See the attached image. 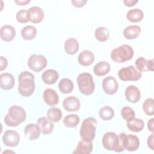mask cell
Returning <instances> with one entry per match:
<instances>
[{"label":"cell","instance_id":"obj_1","mask_svg":"<svg viewBox=\"0 0 154 154\" xmlns=\"http://www.w3.org/2000/svg\"><path fill=\"white\" fill-rule=\"evenodd\" d=\"M18 91L23 97H29L35 90L34 75L28 72L23 71L18 76Z\"/></svg>","mask_w":154,"mask_h":154},{"label":"cell","instance_id":"obj_2","mask_svg":"<svg viewBox=\"0 0 154 154\" xmlns=\"http://www.w3.org/2000/svg\"><path fill=\"white\" fill-rule=\"evenodd\" d=\"M26 117L25 109L17 105L10 106L4 117V123L8 126L16 127L23 122Z\"/></svg>","mask_w":154,"mask_h":154},{"label":"cell","instance_id":"obj_3","mask_svg":"<svg viewBox=\"0 0 154 154\" xmlns=\"http://www.w3.org/2000/svg\"><path fill=\"white\" fill-rule=\"evenodd\" d=\"M97 125V120L93 117L85 119L81 126L79 135L82 140L92 141L96 135V129Z\"/></svg>","mask_w":154,"mask_h":154},{"label":"cell","instance_id":"obj_4","mask_svg":"<svg viewBox=\"0 0 154 154\" xmlns=\"http://www.w3.org/2000/svg\"><path fill=\"white\" fill-rule=\"evenodd\" d=\"M102 143L103 147L107 150L122 152L125 150L119 135L113 132H106L102 137Z\"/></svg>","mask_w":154,"mask_h":154},{"label":"cell","instance_id":"obj_5","mask_svg":"<svg viewBox=\"0 0 154 154\" xmlns=\"http://www.w3.org/2000/svg\"><path fill=\"white\" fill-rule=\"evenodd\" d=\"M134 49L128 45H122L114 48L111 53V59L117 63H123L131 60L134 56Z\"/></svg>","mask_w":154,"mask_h":154},{"label":"cell","instance_id":"obj_6","mask_svg":"<svg viewBox=\"0 0 154 154\" xmlns=\"http://www.w3.org/2000/svg\"><path fill=\"white\" fill-rule=\"evenodd\" d=\"M80 92L84 95L91 94L95 89V84L92 75L89 73H80L76 79Z\"/></svg>","mask_w":154,"mask_h":154},{"label":"cell","instance_id":"obj_7","mask_svg":"<svg viewBox=\"0 0 154 154\" xmlns=\"http://www.w3.org/2000/svg\"><path fill=\"white\" fill-rule=\"evenodd\" d=\"M119 78L123 81H136L142 76L141 72L133 66L123 67L118 71Z\"/></svg>","mask_w":154,"mask_h":154},{"label":"cell","instance_id":"obj_8","mask_svg":"<svg viewBox=\"0 0 154 154\" xmlns=\"http://www.w3.org/2000/svg\"><path fill=\"white\" fill-rule=\"evenodd\" d=\"M119 136L124 149L129 152H134L138 149L140 146V140L137 136L123 132L119 134Z\"/></svg>","mask_w":154,"mask_h":154},{"label":"cell","instance_id":"obj_9","mask_svg":"<svg viewBox=\"0 0 154 154\" xmlns=\"http://www.w3.org/2000/svg\"><path fill=\"white\" fill-rule=\"evenodd\" d=\"M46 58L42 54H32L28 60V66L34 72H39L47 66Z\"/></svg>","mask_w":154,"mask_h":154},{"label":"cell","instance_id":"obj_10","mask_svg":"<svg viewBox=\"0 0 154 154\" xmlns=\"http://www.w3.org/2000/svg\"><path fill=\"white\" fill-rule=\"evenodd\" d=\"M4 144L8 147H16L20 142V135L14 130L6 131L2 137Z\"/></svg>","mask_w":154,"mask_h":154},{"label":"cell","instance_id":"obj_11","mask_svg":"<svg viewBox=\"0 0 154 154\" xmlns=\"http://www.w3.org/2000/svg\"><path fill=\"white\" fill-rule=\"evenodd\" d=\"M102 86L105 93L109 95H112L117 93L119 84L116 78L112 76L105 78L102 82Z\"/></svg>","mask_w":154,"mask_h":154},{"label":"cell","instance_id":"obj_12","mask_svg":"<svg viewBox=\"0 0 154 154\" xmlns=\"http://www.w3.org/2000/svg\"><path fill=\"white\" fill-rule=\"evenodd\" d=\"M63 106L64 109L69 112H75L79 110L81 106V102L78 98L73 96L66 97L63 102Z\"/></svg>","mask_w":154,"mask_h":154},{"label":"cell","instance_id":"obj_13","mask_svg":"<svg viewBox=\"0 0 154 154\" xmlns=\"http://www.w3.org/2000/svg\"><path fill=\"white\" fill-rule=\"evenodd\" d=\"M126 100L131 103H137L141 98V93L138 87L135 85H129L125 91Z\"/></svg>","mask_w":154,"mask_h":154},{"label":"cell","instance_id":"obj_14","mask_svg":"<svg viewBox=\"0 0 154 154\" xmlns=\"http://www.w3.org/2000/svg\"><path fill=\"white\" fill-rule=\"evenodd\" d=\"M43 98L45 103L49 106H55L59 102V97L57 92L50 88H46L43 93Z\"/></svg>","mask_w":154,"mask_h":154},{"label":"cell","instance_id":"obj_15","mask_svg":"<svg viewBox=\"0 0 154 154\" xmlns=\"http://www.w3.org/2000/svg\"><path fill=\"white\" fill-rule=\"evenodd\" d=\"M40 129L37 124H28L24 129V133L29 140H35L40 136Z\"/></svg>","mask_w":154,"mask_h":154},{"label":"cell","instance_id":"obj_16","mask_svg":"<svg viewBox=\"0 0 154 154\" xmlns=\"http://www.w3.org/2000/svg\"><path fill=\"white\" fill-rule=\"evenodd\" d=\"M15 79L13 75L10 73H3L0 75V87L2 89L8 90L13 88Z\"/></svg>","mask_w":154,"mask_h":154},{"label":"cell","instance_id":"obj_17","mask_svg":"<svg viewBox=\"0 0 154 154\" xmlns=\"http://www.w3.org/2000/svg\"><path fill=\"white\" fill-rule=\"evenodd\" d=\"M37 124L39 126L41 132L45 134L48 135L51 134L54 128V125L48 117H41L37 120Z\"/></svg>","mask_w":154,"mask_h":154},{"label":"cell","instance_id":"obj_18","mask_svg":"<svg viewBox=\"0 0 154 154\" xmlns=\"http://www.w3.org/2000/svg\"><path fill=\"white\" fill-rule=\"evenodd\" d=\"M30 16V22L33 23H38L41 22L45 17L43 10L37 6H32L28 10Z\"/></svg>","mask_w":154,"mask_h":154},{"label":"cell","instance_id":"obj_19","mask_svg":"<svg viewBox=\"0 0 154 154\" xmlns=\"http://www.w3.org/2000/svg\"><path fill=\"white\" fill-rule=\"evenodd\" d=\"M1 38L5 42L12 41L16 36V30L14 28L10 25H3L0 31Z\"/></svg>","mask_w":154,"mask_h":154},{"label":"cell","instance_id":"obj_20","mask_svg":"<svg viewBox=\"0 0 154 154\" xmlns=\"http://www.w3.org/2000/svg\"><path fill=\"white\" fill-rule=\"evenodd\" d=\"M135 66L140 72L153 71V61L152 60H146L143 57H140L136 60Z\"/></svg>","mask_w":154,"mask_h":154},{"label":"cell","instance_id":"obj_21","mask_svg":"<svg viewBox=\"0 0 154 154\" xmlns=\"http://www.w3.org/2000/svg\"><path fill=\"white\" fill-rule=\"evenodd\" d=\"M78 63L83 66H88L94 61V54L89 50L82 51L78 57Z\"/></svg>","mask_w":154,"mask_h":154},{"label":"cell","instance_id":"obj_22","mask_svg":"<svg viewBox=\"0 0 154 154\" xmlns=\"http://www.w3.org/2000/svg\"><path fill=\"white\" fill-rule=\"evenodd\" d=\"M59 78L58 72L54 69H48L43 72L42 79L43 82L46 84L51 85L56 82Z\"/></svg>","mask_w":154,"mask_h":154},{"label":"cell","instance_id":"obj_23","mask_svg":"<svg viewBox=\"0 0 154 154\" xmlns=\"http://www.w3.org/2000/svg\"><path fill=\"white\" fill-rule=\"evenodd\" d=\"M141 32V28L137 25H132L126 27L123 31V35L128 40H133L136 38Z\"/></svg>","mask_w":154,"mask_h":154},{"label":"cell","instance_id":"obj_24","mask_svg":"<svg viewBox=\"0 0 154 154\" xmlns=\"http://www.w3.org/2000/svg\"><path fill=\"white\" fill-rule=\"evenodd\" d=\"M79 45L78 41L73 37H70L67 38L64 45V48L66 52L69 55L75 54L79 50Z\"/></svg>","mask_w":154,"mask_h":154},{"label":"cell","instance_id":"obj_25","mask_svg":"<svg viewBox=\"0 0 154 154\" xmlns=\"http://www.w3.org/2000/svg\"><path fill=\"white\" fill-rule=\"evenodd\" d=\"M93 150L92 141H86L81 140L77 144L73 153L76 154H90Z\"/></svg>","mask_w":154,"mask_h":154},{"label":"cell","instance_id":"obj_26","mask_svg":"<svg viewBox=\"0 0 154 154\" xmlns=\"http://www.w3.org/2000/svg\"><path fill=\"white\" fill-rule=\"evenodd\" d=\"M110 70V64L107 61H102L97 63L93 67L94 73L98 76L106 75Z\"/></svg>","mask_w":154,"mask_h":154},{"label":"cell","instance_id":"obj_27","mask_svg":"<svg viewBox=\"0 0 154 154\" xmlns=\"http://www.w3.org/2000/svg\"><path fill=\"white\" fill-rule=\"evenodd\" d=\"M143 12L139 8H133L129 10L126 13L127 19L131 22H138L143 20Z\"/></svg>","mask_w":154,"mask_h":154},{"label":"cell","instance_id":"obj_28","mask_svg":"<svg viewBox=\"0 0 154 154\" xmlns=\"http://www.w3.org/2000/svg\"><path fill=\"white\" fill-rule=\"evenodd\" d=\"M128 128L132 132H140L143 130L144 126V123L142 119L134 118L133 119L127 121Z\"/></svg>","mask_w":154,"mask_h":154},{"label":"cell","instance_id":"obj_29","mask_svg":"<svg viewBox=\"0 0 154 154\" xmlns=\"http://www.w3.org/2000/svg\"><path fill=\"white\" fill-rule=\"evenodd\" d=\"M21 36L26 40H31L37 35V29L32 25H27L21 29Z\"/></svg>","mask_w":154,"mask_h":154},{"label":"cell","instance_id":"obj_30","mask_svg":"<svg viewBox=\"0 0 154 154\" xmlns=\"http://www.w3.org/2000/svg\"><path fill=\"white\" fill-rule=\"evenodd\" d=\"M80 122L79 117L75 114H68L63 119V124L69 128H73L77 126Z\"/></svg>","mask_w":154,"mask_h":154},{"label":"cell","instance_id":"obj_31","mask_svg":"<svg viewBox=\"0 0 154 154\" xmlns=\"http://www.w3.org/2000/svg\"><path fill=\"white\" fill-rule=\"evenodd\" d=\"M58 88L61 93L64 94H68L72 91L74 88V85L70 79L63 78L60 81L58 84Z\"/></svg>","mask_w":154,"mask_h":154},{"label":"cell","instance_id":"obj_32","mask_svg":"<svg viewBox=\"0 0 154 154\" xmlns=\"http://www.w3.org/2000/svg\"><path fill=\"white\" fill-rule=\"evenodd\" d=\"M109 36V32L107 28L100 26L96 29L94 31V37L99 42H103L106 41Z\"/></svg>","mask_w":154,"mask_h":154},{"label":"cell","instance_id":"obj_33","mask_svg":"<svg viewBox=\"0 0 154 154\" xmlns=\"http://www.w3.org/2000/svg\"><path fill=\"white\" fill-rule=\"evenodd\" d=\"M47 117L52 122H59L62 118L61 109L57 107H52L47 111Z\"/></svg>","mask_w":154,"mask_h":154},{"label":"cell","instance_id":"obj_34","mask_svg":"<svg viewBox=\"0 0 154 154\" xmlns=\"http://www.w3.org/2000/svg\"><path fill=\"white\" fill-rule=\"evenodd\" d=\"M99 116L100 118L103 120H109L113 118L114 111L111 106H104L99 109Z\"/></svg>","mask_w":154,"mask_h":154},{"label":"cell","instance_id":"obj_35","mask_svg":"<svg viewBox=\"0 0 154 154\" xmlns=\"http://www.w3.org/2000/svg\"><path fill=\"white\" fill-rule=\"evenodd\" d=\"M143 109L147 115L153 116L154 114L153 99L152 98H147L143 103Z\"/></svg>","mask_w":154,"mask_h":154},{"label":"cell","instance_id":"obj_36","mask_svg":"<svg viewBox=\"0 0 154 154\" xmlns=\"http://www.w3.org/2000/svg\"><path fill=\"white\" fill-rule=\"evenodd\" d=\"M121 116L126 121H129L135 117L134 110L129 106H123L121 109Z\"/></svg>","mask_w":154,"mask_h":154},{"label":"cell","instance_id":"obj_37","mask_svg":"<svg viewBox=\"0 0 154 154\" xmlns=\"http://www.w3.org/2000/svg\"><path fill=\"white\" fill-rule=\"evenodd\" d=\"M16 18L17 20L21 23H27L30 21V16L28 10L22 9L18 11L16 14Z\"/></svg>","mask_w":154,"mask_h":154},{"label":"cell","instance_id":"obj_38","mask_svg":"<svg viewBox=\"0 0 154 154\" xmlns=\"http://www.w3.org/2000/svg\"><path fill=\"white\" fill-rule=\"evenodd\" d=\"M8 66V61L5 57L0 56V71L5 69Z\"/></svg>","mask_w":154,"mask_h":154},{"label":"cell","instance_id":"obj_39","mask_svg":"<svg viewBox=\"0 0 154 154\" xmlns=\"http://www.w3.org/2000/svg\"><path fill=\"white\" fill-rule=\"evenodd\" d=\"M87 1L86 0H75V1H71L73 6L77 8H81L84 7V5L87 3Z\"/></svg>","mask_w":154,"mask_h":154},{"label":"cell","instance_id":"obj_40","mask_svg":"<svg viewBox=\"0 0 154 154\" xmlns=\"http://www.w3.org/2000/svg\"><path fill=\"white\" fill-rule=\"evenodd\" d=\"M153 139H154V134L153 133H152L147 138V146L152 150H154V143H153Z\"/></svg>","mask_w":154,"mask_h":154},{"label":"cell","instance_id":"obj_41","mask_svg":"<svg viewBox=\"0 0 154 154\" xmlns=\"http://www.w3.org/2000/svg\"><path fill=\"white\" fill-rule=\"evenodd\" d=\"M138 2V0H123L124 4L127 7H132Z\"/></svg>","mask_w":154,"mask_h":154},{"label":"cell","instance_id":"obj_42","mask_svg":"<svg viewBox=\"0 0 154 154\" xmlns=\"http://www.w3.org/2000/svg\"><path fill=\"white\" fill-rule=\"evenodd\" d=\"M153 125H154V119H150V120H149L148 122H147V128L149 131L152 132V133H153L154 132V129H153Z\"/></svg>","mask_w":154,"mask_h":154},{"label":"cell","instance_id":"obj_43","mask_svg":"<svg viewBox=\"0 0 154 154\" xmlns=\"http://www.w3.org/2000/svg\"><path fill=\"white\" fill-rule=\"evenodd\" d=\"M15 3H16L19 5H25L31 2L30 0H19V1H15Z\"/></svg>","mask_w":154,"mask_h":154}]
</instances>
